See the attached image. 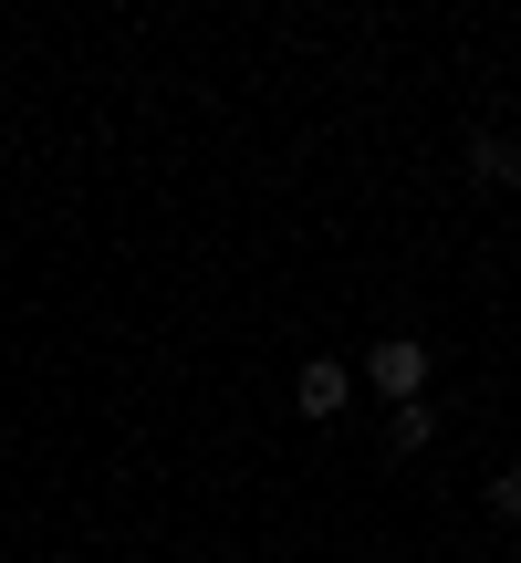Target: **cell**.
<instances>
[{"mask_svg": "<svg viewBox=\"0 0 521 563\" xmlns=\"http://www.w3.org/2000/svg\"><path fill=\"white\" fill-rule=\"evenodd\" d=\"M428 376H439V355H428L418 334H386L376 355H365V386H376L386 407H418V397H428Z\"/></svg>", "mask_w": 521, "mask_h": 563, "instance_id": "6da1fadb", "label": "cell"}, {"mask_svg": "<svg viewBox=\"0 0 521 563\" xmlns=\"http://www.w3.org/2000/svg\"><path fill=\"white\" fill-rule=\"evenodd\" d=\"M292 407H302V418H344V407H355V365H344V355H313L292 376Z\"/></svg>", "mask_w": 521, "mask_h": 563, "instance_id": "7a4b0ae2", "label": "cell"}, {"mask_svg": "<svg viewBox=\"0 0 521 563\" xmlns=\"http://www.w3.org/2000/svg\"><path fill=\"white\" fill-rule=\"evenodd\" d=\"M469 178H480V188H521V136L480 125V136H469Z\"/></svg>", "mask_w": 521, "mask_h": 563, "instance_id": "3957f363", "label": "cell"}, {"mask_svg": "<svg viewBox=\"0 0 521 563\" xmlns=\"http://www.w3.org/2000/svg\"><path fill=\"white\" fill-rule=\"evenodd\" d=\"M428 449H439V407H386V460H428Z\"/></svg>", "mask_w": 521, "mask_h": 563, "instance_id": "277c9868", "label": "cell"}, {"mask_svg": "<svg viewBox=\"0 0 521 563\" xmlns=\"http://www.w3.org/2000/svg\"><path fill=\"white\" fill-rule=\"evenodd\" d=\"M490 522H521V470H490Z\"/></svg>", "mask_w": 521, "mask_h": 563, "instance_id": "5b68a950", "label": "cell"}]
</instances>
